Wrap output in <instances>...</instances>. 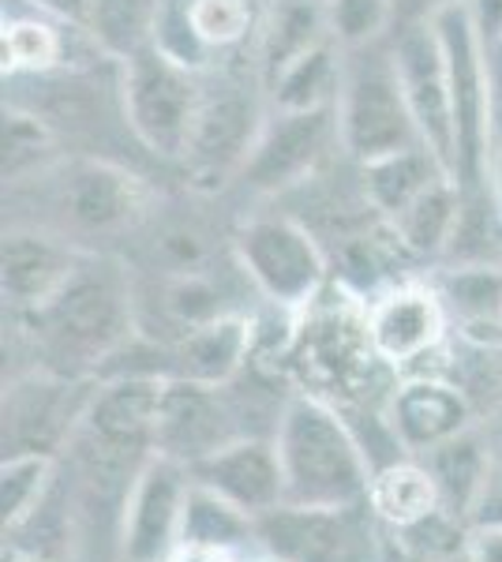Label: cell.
Returning a JSON list of instances; mask_svg holds the SVG:
<instances>
[{"instance_id": "6da1fadb", "label": "cell", "mask_w": 502, "mask_h": 562, "mask_svg": "<svg viewBox=\"0 0 502 562\" xmlns=\"http://www.w3.org/2000/svg\"><path fill=\"white\" fill-rule=\"evenodd\" d=\"M26 319L38 330L42 349L60 364L57 375H76L113 360L135 330L132 281L121 262L87 256L68 285L31 312Z\"/></svg>"}, {"instance_id": "7a4b0ae2", "label": "cell", "mask_w": 502, "mask_h": 562, "mask_svg": "<svg viewBox=\"0 0 502 562\" xmlns=\"http://www.w3.org/2000/svg\"><path fill=\"white\" fill-rule=\"evenodd\" d=\"M274 447L286 473V503L349 506L368 498L371 465L342 413L297 394L281 405Z\"/></svg>"}, {"instance_id": "3957f363", "label": "cell", "mask_w": 502, "mask_h": 562, "mask_svg": "<svg viewBox=\"0 0 502 562\" xmlns=\"http://www.w3.org/2000/svg\"><path fill=\"white\" fill-rule=\"evenodd\" d=\"M337 135L356 166H368L394 150L416 147L420 132L401 90L390 38L345 53V79L337 94Z\"/></svg>"}, {"instance_id": "277c9868", "label": "cell", "mask_w": 502, "mask_h": 562, "mask_svg": "<svg viewBox=\"0 0 502 562\" xmlns=\"http://www.w3.org/2000/svg\"><path fill=\"white\" fill-rule=\"evenodd\" d=\"M116 90H121L124 124L135 139L161 161L185 158L199 105H203V76L177 65L158 45H147L135 57L121 60Z\"/></svg>"}, {"instance_id": "5b68a950", "label": "cell", "mask_w": 502, "mask_h": 562, "mask_svg": "<svg viewBox=\"0 0 502 562\" xmlns=\"http://www.w3.org/2000/svg\"><path fill=\"white\" fill-rule=\"evenodd\" d=\"M443 42L446 76H450V109H454V139H458V177L465 195L488 192V161H491V128H488V45L472 23L465 0L443 8L432 20Z\"/></svg>"}, {"instance_id": "8992f818", "label": "cell", "mask_w": 502, "mask_h": 562, "mask_svg": "<svg viewBox=\"0 0 502 562\" xmlns=\"http://www.w3.org/2000/svg\"><path fill=\"white\" fill-rule=\"evenodd\" d=\"M376 510L281 503L255 518V543L274 562H379Z\"/></svg>"}, {"instance_id": "52a82bcc", "label": "cell", "mask_w": 502, "mask_h": 562, "mask_svg": "<svg viewBox=\"0 0 502 562\" xmlns=\"http://www.w3.org/2000/svg\"><path fill=\"white\" fill-rule=\"evenodd\" d=\"M49 203L71 233L83 237H116L147 217L150 188L132 169L94 154L60 158L45 177Z\"/></svg>"}, {"instance_id": "ba28073f", "label": "cell", "mask_w": 502, "mask_h": 562, "mask_svg": "<svg viewBox=\"0 0 502 562\" xmlns=\"http://www.w3.org/2000/svg\"><path fill=\"white\" fill-rule=\"evenodd\" d=\"M236 259L263 296L278 307H304L326 281V256L319 240L286 214L252 217L236 233Z\"/></svg>"}, {"instance_id": "9c48e42d", "label": "cell", "mask_w": 502, "mask_h": 562, "mask_svg": "<svg viewBox=\"0 0 502 562\" xmlns=\"http://www.w3.org/2000/svg\"><path fill=\"white\" fill-rule=\"evenodd\" d=\"M263 124H267V113H263L259 98H255V90H248V83L222 79L217 87H207L196 116V132H191L188 150L180 158L185 177L203 192H214L225 180L241 177Z\"/></svg>"}, {"instance_id": "30bf717a", "label": "cell", "mask_w": 502, "mask_h": 562, "mask_svg": "<svg viewBox=\"0 0 502 562\" xmlns=\"http://www.w3.org/2000/svg\"><path fill=\"white\" fill-rule=\"evenodd\" d=\"M334 150H342L337 105L304 109V113L267 109V124H263L248 166H244V173L236 180H241L248 192H259V195L289 192V188L312 180L315 169L323 166Z\"/></svg>"}, {"instance_id": "8fae6325", "label": "cell", "mask_w": 502, "mask_h": 562, "mask_svg": "<svg viewBox=\"0 0 502 562\" xmlns=\"http://www.w3.org/2000/svg\"><path fill=\"white\" fill-rule=\"evenodd\" d=\"M398 79L405 90L409 113L424 147L443 161L454 177L458 169V139H454V109H450V76H446L443 42L432 23H409L390 34Z\"/></svg>"}, {"instance_id": "7c38bea8", "label": "cell", "mask_w": 502, "mask_h": 562, "mask_svg": "<svg viewBox=\"0 0 502 562\" xmlns=\"http://www.w3.org/2000/svg\"><path fill=\"white\" fill-rule=\"evenodd\" d=\"M191 473L166 454H150L132 480L121 514V562H166L180 548Z\"/></svg>"}, {"instance_id": "4fadbf2b", "label": "cell", "mask_w": 502, "mask_h": 562, "mask_svg": "<svg viewBox=\"0 0 502 562\" xmlns=\"http://www.w3.org/2000/svg\"><path fill=\"white\" fill-rule=\"evenodd\" d=\"M241 413L230 402V383L225 386H203L188 379H166L161 390V413H158V442L154 450L180 465H196L233 439H244Z\"/></svg>"}, {"instance_id": "5bb4252c", "label": "cell", "mask_w": 502, "mask_h": 562, "mask_svg": "<svg viewBox=\"0 0 502 562\" xmlns=\"http://www.w3.org/2000/svg\"><path fill=\"white\" fill-rule=\"evenodd\" d=\"M90 394L94 390L53 371L12 383L4 394V454H53L76 435Z\"/></svg>"}, {"instance_id": "9a60e30c", "label": "cell", "mask_w": 502, "mask_h": 562, "mask_svg": "<svg viewBox=\"0 0 502 562\" xmlns=\"http://www.w3.org/2000/svg\"><path fill=\"white\" fill-rule=\"evenodd\" d=\"M87 251H79L64 233L12 225L0 248V289L15 312L31 315L68 285V278L83 267Z\"/></svg>"}, {"instance_id": "2e32d148", "label": "cell", "mask_w": 502, "mask_h": 562, "mask_svg": "<svg viewBox=\"0 0 502 562\" xmlns=\"http://www.w3.org/2000/svg\"><path fill=\"white\" fill-rule=\"evenodd\" d=\"M196 484L210 487L233 506H241L248 518H263L274 506L286 503V473H281V458L274 447V435H244L222 447L217 454L188 469Z\"/></svg>"}, {"instance_id": "e0dca14e", "label": "cell", "mask_w": 502, "mask_h": 562, "mask_svg": "<svg viewBox=\"0 0 502 562\" xmlns=\"http://www.w3.org/2000/svg\"><path fill=\"white\" fill-rule=\"evenodd\" d=\"M446 334L443 296L427 285H394L371 304L364 319L368 349L387 364H413L439 349Z\"/></svg>"}, {"instance_id": "ac0fdd59", "label": "cell", "mask_w": 502, "mask_h": 562, "mask_svg": "<svg viewBox=\"0 0 502 562\" xmlns=\"http://www.w3.org/2000/svg\"><path fill=\"white\" fill-rule=\"evenodd\" d=\"M387 416L409 454H427L439 442L472 428V405L465 390L435 375L401 383L390 397Z\"/></svg>"}, {"instance_id": "d6986e66", "label": "cell", "mask_w": 502, "mask_h": 562, "mask_svg": "<svg viewBox=\"0 0 502 562\" xmlns=\"http://www.w3.org/2000/svg\"><path fill=\"white\" fill-rule=\"evenodd\" d=\"M252 323L241 315H217L188 330L169 349V379H188L203 386H225L241 375L252 352Z\"/></svg>"}, {"instance_id": "ffe728a7", "label": "cell", "mask_w": 502, "mask_h": 562, "mask_svg": "<svg viewBox=\"0 0 502 562\" xmlns=\"http://www.w3.org/2000/svg\"><path fill=\"white\" fill-rule=\"evenodd\" d=\"M356 169H360L364 199H368V206L382 217V222L398 217L413 199L424 195L435 180L446 177L443 161L435 158L424 143L394 150V154H387V158H376V161H368V166H356Z\"/></svg>"}, {"instance_id": "44dd1931", "label": "cell", "mask_w": 502, "mask_h": 562, "mask_svg": "<svg viewBox=\"0 0 502 562\" xmlns=\"http://www.w3.org/2000/svg\"><path fill=\"white\" fill-rule=\"evenodd\" d=\"M461 211H465V192L458 180L446 173L435 180L424 195L413 199L398 217H390V229H394V237L401 240V248H405L409 256L435 259L450 251Z\"/></svg>"}, {"instance_id": "7402d4cb", "label": "cell", "mask_w": 502, "mask_h": 562, "mask_svg": "<svg viewBox=\"0 0 502 562\" xmlns=\"http://www.w3.org/2000/svg\"><path fill=\"white\" fill-rule=\"evenodd\" d=\"M420 458H424L427 473H432L435 487H439V498H443L446 510L469 521L472 506H477V498L483 492V480H488L491 465H495L491 447L480 439V431L469 428V431L454 435V439L439 442V447L427 450V454H420Z\"/></svg>"}, {"instance_id": "603a6c76", "label": "cell", "mask_w": 502, "mask_h": 562, "mask_svg": "<svg viewBox=\"0 0 502 562\" xmlns=\"http://www.w3.org/2000/svg\"><path fill=\"white\" fill-rule=\"evenodd\" d=\"M331 38L323 0H278L259 34V76L270 87L297 57Z\"/></svg>"}, {"instance_id": "cb8c5ba5", "label": "cell", "mask_w": 502, "mask_h": 562, "mask_svg": "<svg viewBox=\"0 0 502 562\" xmlns=\"http://www.w3.org/2000/svg\"><path fill=\"white\" fill-rule=\"evenodd\" d=\"M345 79V49L334 38L319 42L304 57L281 71L267 87L270 109H289V113H304V109H334L342 94Z\"/></svg>"}, {"instance_id": "d4e9b609", "label": "cell", "mask_w": 502, "mask_h": 562, "mask_svg": "<svg viewBox=\"0 0 502 562\" xmlns=\"http://www.w3.org/2000/svg\"><path fill=\"white\" fill-rule=\"evenodd\" d=\"M368 506L390 529H409V525L424 521L427 514L439 510L443 498L424 461H394V465L371 473Z\"/></svg>"}, {"instance_id": "484cf974", "label": "cell", "mask_w": 502, "mask_h": 562, "mask_svg": "<svg viewBox=\"0 0 502 562\" xmlns=\"http://www.w3.org/2000/svg\"><path fill=\"white\" fill-rule=\"evenodd\" d=\"M166 0H90L87 38L105 60H127L147 49L158 31Z\"/></svg>"}, {"instance_id": "4316f807", "label": "cell", "mask_w": 502, "mask_h": 562, "mask_svg": "<svg viewBox=\"0 0 502 562\" xmlns=\"http://www.w3.org/2000/svg\"><path fill=\"white\" fill-rule=\"evenodd\" d=\"M60 161L57 128L26 105L4 109V184L23 188L49 173Z\"/></svg>"}, {"instance_id": "83f0119b", "label": "cell", "mask_w": 502, "mask_h": 562, "mask_svg": "<svg viewBox=\"0 0 502 562\" xmlns=\"http://www.w3.org/2000/svg\"><path fill=\"white\" fill-rule=\"evenodd\" d=\"M255 540V518L233 506L210 487L191 480L185 521H180V548H210V551H233Z\"/></svg>"}, {"instance_id": "f1b7e54d", "label": "cell", "mask_w": 502, "mask_h": 562, "mask_svg": "<svg viewBox=\"0 0 502 562\" xmlns=\"http://www.w3.org/2000/svg\"><path fill=\"white\" fill-rule=\"evenodd\" d=\"M64 31L45 15H23V20L4 23V76L12 79H34V76H53L68 65V42ZM79 31V26H76Z\"/></svg>"}, {"instance_id": "f546056e", "label": "cell", "mask_w": 502, "mask_h": 562, "mask_svg": "<svg viewBox=\"0 0 502 562\" xmlns=\"http://www.w3.org/2000/svg\"><path fill=\"white\" fill-rule=\"evenodd\" d=\"M435 293L443 296L446 312L458 315L465 330L502 326V270L491 262H458L446 270Z\"/></svg>"}, {"instance_id": "4dcf8cb0", "label": "cell", "mask_w": 502, "mask_h": 562, "mask_svg": "<svg viewBox=\"0 0 502 562\" xmlns=\"http://www.w3.org/2000/svg\"><path fill=\"white\" fill-rule=\"evenodd\" d=\"M326 26L331 38L345 53L379 45L398 31V8L394 0H323Z\"/></svg>"}, {"instance_id": "1f68e13d", "label": "cell", "mask_w": 502, "mask_h": 562, "mask_svg": "<svg viewBox=\"0 0 502 562\" xmlns=\"http://www.w3.org/2000/svg\"><path fill=\"white\" fill-rule=\"evenodd\" d=\"M53 480V454H4L0 469V503H4V525L20 529L42 506L45 487Z\"/></svg>"}, {"instance_id": "d6a6232c", "label": "cell", "mask_w": 502, "mask_h": 562, "mask_svg": "<svg viewBox=\"0 0 502 562\" xmlns=\"http://www.w3.org/2000/svg\"><path fill=\"white\" fill-rule=\"evenodd\" d=\"M161 312H166L169 323H177L180 338H185L188 330H196V326L225 315L222 293H217L199 270L196 274H169L166 278V301H161Z\"/></svg>"}, {"instance_id": "836d02e7", "label": "cell", "mask_w": 502, "mask_h": 562, "mask_svg": "<svg viewBox=\"0 0 502 562\" xmlns=\"http://www.w3.org/2000/svg\"><path fill=\"white\" fill-rule=\"evenodd\" d=\"M188 12H191V23H196L199 38L214 53L241 45L255 26L248 0H188Z\"/></svg>"}, {"instance_id": "e575fe53", "label": "cell", "mask_w": 502, "mask_h": 562, "mask_svg": "<svg viewBox=\"0 0 502 562\" xmlns=\"http://www.w3.org/2000/svg\"><path fill=\"white\" fill-rule=\"evenodd\" d=\"M166 57H172L177 65H185L191 71H203L210 68V57L214 49L199 38L196 23H191V12H188V0H166L161 8V20H158V31H154V42Z\"/></svg>"}, {"instance_id": "d590c367", "label": "cell", "mask_w": 502, "mask_h": 562, "mask_svg": "<svg viewBox=\"0 0 502 562\" xmlns=\"http://www.w3.org/2000/svg\"><path fill=\"white\" fill-rule=\"evenodd\" d=\"M477 529H502V465H491L483 492L469 514V532Z\"/></svg>"}, {"instance_id": "8d00e7d4", "label": "cell", "mask_w": 502, "mask_h": 562, "mask_svg": "<svg viewBox=\"0 0 502 562\" xmlns=\"http://www.w3.org/2000/svg\"><path fill=\"white\" fill-rule=\"evenodd\" d=\"M488 128H491V154H495L502 150V42L488 45Z\"/></svg>"}, {"instance_id": "74e56055", "label": "cell", "mask_w": 502, "mask_h": 562, "mask_svg": "<svg viewBox=\"0 0 502 562\" xmlns=\"http://www.w3.org/2000/svg\"><path fill=\"white\" fill-rule=\"evenodd\" d=\"M20 4H26L34 15H45V20H53L60 26H79V31H87L90 0H20Z\"/></svg>"}, {"instance_id": "f35d334b", "label": "cell", "mask_w": 502, "mask_h": 562, "mask_svg": "<svg viewBox=\"0 0 502 562\" xmlns=\"http://www.w3.org/2000/svg\"><path fill=\"white\" fill-rule=\"evenodd\" d=\"M472 23H477L483 45H499L502 42V0H465Z\"/></svg>"}, {"instance_id": "ab89813d", "label": "cell", "mask_w": 502, "mask_h": 562, "mask_svg": "<svg viewBox=\"0 0 502 562\" xmlns=\"http://www.w3.org/2000/svg\"><path fill=\"white\" fill-rule=\"evenodd\" d=\"M458 4V0H394L398 8V26H409V23H432L443 8Z\"/></svg>"}, {"instance_id": "60d3db41", "label": "cell", "mask_w": 502, "mask_h": 562, "mask_svg": "<svg viewBox=\"0 0 502 562\" xmlns=\"http://www.w3.org/2000/svg\"><path fill=\"white\" fill-rule=\"evenodd\" d=\"M469 562H502V529H477L472 532Z\"/></svg>"}, {"instance_id": "b9f144b4", "label": "cell", "mask_w": 502, "mask_h": 562, "mask_svg": "<svg viewBox=\"0 0 502 562\" xmlns=\"http://www.w3.org/2000/svg\"><path fill=\"white\" fill-rule=\"evenodd\" d=\"M166 562H236L233 551H210V548H177Z\"/></svg>"}, {"instance_id": "7bdbcfd3", "label": "cell", "mask_w": 502, "mask_h": 562, "mask_svg": "<svg viewBox=\"0 0 502 562\" xmlns=\"http://www.w3.org/2000/svg\"><path fill=\"white\" fill-rule=\"evenodd\" d=\"M488 447H491V458H495V465H502V428H499L495 435H491Z\"/></svg>"}]
</instances>
